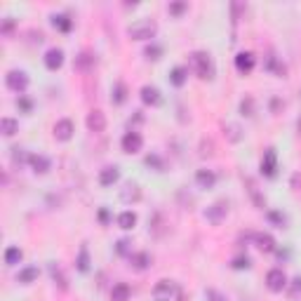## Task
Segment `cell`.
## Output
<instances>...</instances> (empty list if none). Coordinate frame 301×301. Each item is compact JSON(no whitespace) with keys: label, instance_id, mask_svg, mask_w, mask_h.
I'll return each mask as SVG.
<instances>
[{"label":"cell","instance_id":"cell-42","mask_svg":"<svg viewBox=\"0 0 301 301\" xmlns=\"http://www.w3.org/2000/svg\"><path fill=\"white\" fill-rule=\"evenodd\" d=\"M301 292V278H294V285H292V294H299Z\"/></svg>","mask_w":301,"mask_h":301},{"label":"cell","instance_id":"cell-36","mask_svg":"<svg viewBox=\"0 0 301 301\" xmlns=\"http://www.w3.org/2000/svg\"><path fill=\"white\" fill-rule=\"evenodd\" d=\"M240 111H242V116H252V111H254V101L252 99H242V104H240Z\"/></svg>","mask_w":301,"mask_h":301},{"label":"cell","instance_id":"cell-31","mask_svg":"<svg viewBox=\"0 0 301 301\" xmlns=\"http://www.w3.org/2000/svg\"><path fill=\"white\" fill-rule=\"evenodd\" d=\"M200 155L203 158H212L214 155V144H212V139H203V144H200Z\"/></svg>","mask_w":301,"mask_h":301},{"label":"cell","instance_id":"cell-13","mask_svg":"<svg viewBox=\"0 0 301 301\" xmlns=\"http://www.w3.org/2000/svg\"><path fill=\"white\" fill-rule=\"evenodd\" d=\"M141 101L144 104H150V106H158L160 104V92H158V87H141Z\"/></svg>","mask_w":301,"mask_h":301},{"label":"cell","instance_id":"cell-5","mask_svg":"<svg viewBox=\"0 0 301 301\" xmlns=\"http://www.w3.org/2000/svg\"><path fill=\"white\" fill-rule=\"evenodd\" d=\"M87 129H90V132H97V134L106 129V116H104L99 108H94V111L87 113Z\"/></svg>","mask_w":301,"mask_h":301},{"label":"cell","instance_id":"cell-39","mask_svg":"<svg viewBox=\"0 0 301 301\" xmlns=\"http://www.w3.org/2000/svg\"><path fill=\"white\" fill-rule=\"evenodd\" d=\"M186 7H188L186 2H172V5H170V14H181Z\"/></svg>","mask_w":301,"mask_h":301},{"label":"cell","instance_id":"cell-21","mask_svg":"<svg viewBox=\"0 0 301 301\" xmlns=\"http://www.w3.org/2000/svg\"><path fill=\"white\" fill-rule=\"evenodd\" d=\"M111 299L113 301H127L129 299V287L125 282H118L113 290H111Z\"/></svg>","mask_w":301,"mask_h":301},{"label":"cell","instance_id":"cell-32","mask_svg":"<svg viewBox=\"0 0 301 301\" xmlns=\"http://www.w3.org/2000/svg\"><path fill=\"white\" fill-rule=\"evenodd\" d=\"M14 153H12V160L17 162V165H24V162H31V155H26L24 153V149H12Z\"/></svg>","mask_w":301,"mask_h":301},{"label":"cell","instance_id":"cell-45","mask_svg":"<svg viewBox=\"0 0 301 301\" xmlns=\"http://www.w3.org/2000/svg\"><path fill=\"white\" fill-rule=\"evenodd\" d=\"M297 127H299V132H301V118H299V122H297Z\"/></svg>","mask_w":301,"mask_h":301},{"label":"cell","instance_id":"cell-2","mask_svg":"<svg viewBox=\"0 0 301 301\" xmlns=\"http://www.w3.org/2000/svg\"><path fill=\"white\" fill-rule=\"evenodd\" d=\"M155 31H158V24L153 19H139L127 29V35L132 40H149V38L155 35Z\"/></svg>","mask_w":301,"mask_h":301},{"label":"cell","instance_id":"cell-22","mask_svg":"<svg viewBox=\"0 0 301 301\" xmlns=\"http://www.w3.org/2000/svg\"><path fill=\"white\" fill-rule=\"evenodd\" d=\"M186 75H188V71H186L183 66H174L172 73H170V80H172V85L181 87L183 83H186Z\"/></svg>","mask_w":301,"mask_h":301},{"label":"cell","instance_id":"cell-14","mask_svg":"<svg viewBox=\"0 0 301 301\" xmlns=\"http://www.w3.org/2000/svg\"><path fill=\"white\" fill-rule=\"evenodd\" d=\"M120 198H122V203H137L141 198V188L137 183H127V186L120 191Z\"/></svg>","mask_w":301,"mask_h":301},{"label":"cell","instance_id":"cell-43","mask_svg":"<svg viewBox=\"0 0 301 301\" xmlns=\"http://www.w3.org/2000/svg\"><path fill=\"white\" fill-rule=\"evenodd\" d=\"M99 219H101V221H108V210H99Z\"/></svg>","mask_w":301,"mask_h":301},{"label":"cell","instance_id":"cell-17","mask_svg":"<svg viewBox=\"0 0 301 301\" xmlns=\"http://www.w3.org/2000/svg\"><path fill=\"white\" fill-rule=\"evenodd\" d=\"M195 181H198V186L200 188H212L216 181L214 172H210V170H198V174H195Z\"/></svg>","mask_w":301,"mask_h":301},{"label":"cell","instance_id":"cell-16","mask_svg":"<svg viewBox=\"0 0 301 301\" xmlns=\"http://www.w3.org/2000/svg\"><path fill=\"white\" fill-rule=\"evenodd\" d=\"M254 242L261 252H273L275 249V240L269 236V233H254Z\"/></svg>","mask_w":301,"mask_h":301},{"label":"cell","instance_id":"cell-28","mask_svg":"<svg viewBox=\"0 0 301 301\" xmlns=\"http://www.w3.org/2000/svg\"><path fill=\"white\" fill-rule=\"evenodd\" d=\"M134 224H137V214H134V212H122V214L118 216V226L120 228H125V231L132 228Z\"/></svg>","mask_w":301,"mask_h":301},{"label":"cell","instance_id":"cell-23","mask_svg":"<svg viewBox=\"0 0 301 301\" xmlns=\"http://www.w3.org/2000/svg\"><path fill=\"white\" fill-rule=\"evenodd\" d=\"M52 24L59 29V31H64V33H68L71 29H73V22L66 17V14H54L52 17Z\"/></svg>","mask_w":301,"mask_h":301},{"label":"cell","instance_id":"cell-24","mask_svg":"<svg viewBox=\"0 0 301 301\" xmlns=\"http://www.w3.org/2000/svg\"><path fill=\"white\" fill-rule=\"evenodd\" d=\"M50 273H52V278H54V282L61 287V290H68V280L64 278V273H61V269L57 266V264H50Z\"/></svg>","mask_w":301,"mask_h":301},{"label":"cell","instance_id":"cell-7","mask_svg":"<svg viewBox=\"0 0 301 301\" xmlns=\"http://www.w3.org/2000/svg\"><path fill=\"white\" fill-rule=\"evenodd\" d=\"M275 170H278V155H275V149H266L264 160H261V172L266 174V177H275Z\"/></svg>","mask_w":301,"mask_h":301},{"label":"cell","instance_id":"cell-40","mask_svg":"<svg viewBox=\"0 0 301 301\" xmlns=\"http://www.w3.org/2000/svg\"><path fill=\"white\" fill-rule=\"evenodd\" d=\"M17 106L22 108V111H26V113H29V111H31V99L19 97V101H17Z\"/></svg>","mask_w":301,"mask_h":301},{"label":"cell","instance_id":"cell-37","mask_svg":"<svg viewBox=\"0 0 301 301\" xmlns=\"http://www.w3.org/2000/svg\"><path fill=\"white\" fill-rule=\"evenodd\" d=\"M269 219L273 221V224H278L280 228H282V226L287 224V219H285V214H280V212H269Z\"/></svg>","mask_w":301,"mask_h":301},{"label":"cell","instance_id":"cell-9","mask_svg":"<svg viewBox=\"0 0 301 301\" xmlns=\"http://www.w3.org/2000/svg\"><path fill=\"white\" fill-rule=\"evenodd\" d=\"M54 137L59 141H68L71 137H73V122L68 118H64V120H59L57 125H54Z\"/></svg>","mask_w":301,"mask_h":301},{"label":"cell","instance_id":"cell-27","mask_svg":"<svg viewBox=\"0 0 301 301\" xmlns=\"http://www.w3.org/2000/svg\"><path fill=\"white\" fill-rule=\"evenodd\" d=\"M75 66H78V68H83V71H90V68L94 66V57H92L90 52H83L78 59H75Z\"/></svg>","mask_w":301,"mask_h":301},{"label":"cell","instance_id":"cell-33","mask_svg":"<svg viewBox=\"0 0 301 301\" xmlns=\"http://www.w3.org/2000/svg\"><path fill=\"white\" fill-rule=\"evenodd\" d=\"M144 54H146V59H150V61H155V59H160L162 50L158 47V45H149V47L144 50Z\"/></svg>","mask_w":301,"mask_h":301},{"label":"cell","instance_id":"cell-6","mask_svg":"<svg viewBox=\"0 0 301 301\" xmlns=\"http://www.w3.org/2000/svg\"><path fill=\"white\" fill-rule=\"evenodd\" d=\"M141 146H144V139H141L139 132H127L122 137V150L125 153H139Z\"/></svg>","mask_w":301,"mask_h":301},{"label":"cell","instance_id":"cell-15","mask_svg":"<svg viewBox=\"0 0 301 301\" xmlns=\"http://www.w3.org/2000/svg\"><path fill=\"white\" fill-rule=\"evenodd\" d=\"M118 179H120L118 167H104V170L99 172V183H101V186H111V183H116Z\"/></svg>","mask_w":301,"mask_h":301},{"label":"cell","instance_id":"cell-30","mask_svg":"<svg viewBox=\"0 0 301 301\" xmlns=\"http://www.w3.org/2000/svg\"><path fill=\"white\" fill-rule=\"evenodd\" d=\"M90 269V254H87V247H80V254H78V271H85Z\"/></svg>","mask_w":301,"mask_h":301},{"label":"cell","instance_id":"cell-10","mask_svg":"<svg viewBox=\"0 0 301 301\" xmlns=\"http://www.w3.org/2000/svg\"><path fill=\"white\" fill-rule=\"evenodd\" d=\"M64 64V52L61 50H47V54H45V66L50 68V71H57L59 66Z\"/></svg>","mask_w":301,"mask_h":301},{"label":"cell","instance_id":"cell-20","mask_svg":"<svg viewBox=\"0 0 301 301\" xmlns=\"http://www.w3.org/2000/svg\"><path fill=\"white\" fill-rule=\"evenodd\" d=\"M0 132L5 134V137H12V134H17L19 132V122L12 118H2L0 120Z\"/></svg>","mask_w":301,"mask_h":301},{"label":"cell","instance_id":"cell-44","mask_svg":"<svg viewBox=\"0 0 301 301\" xmlns=\"http://www.w3.org/2000/svg\"><path fill=\"white\" fill-rule=\"evenodd\" d=\"M271 106H273V111H280V106H285V104H280L278 99H273V104H271Z\"/></svg>","mask_w":301,"mask_h":301},{"label":"cell","instance_id":"cell-34","mask_svg":"<svg viewBox=\"0 0 301 301\" xmlns=\"http://www.w3.org/2000/svg\"><path fill=\"white\" fill-rule=\"evenodd\" d=\"M146 165H149V167H155L158 172L165 170V165H162V160L158 158V155H146Z\"/></svg>","mask_w":301,"mask_h":301},{"label":"cell","instance_id":"cell-41","mask_svg":"<svg viewBox=\"0 0 301 301\" xmlns=\"http://www.w3.org/2000/svg\"><path fill=\"white\" fill-rule=\"evenodd\" d=\"M127 249H129V242H127V240H120V242H118V252H120V254H127Z\"/></svg>","mask_w":301,"mask_h":301},{"label":"cell","instance_id":"cell-3","mask_svg":"<svg viewBox=\"0 0 301 301\" xmlns=\"http://www.w3.org/2000/svg\"><path fill=\"white\" fill-rule=\"evenodd\" d=\"M5 80H7V87L14 90V92H24L29 87V75L24 73V71H10V73L5 75Z\"/></svg>","mask_w":301,"mask_h":301},{"label":"cell","instance_id":"cell-38","mask_svg":"<svg viewBox=\"0 0 301 301\" xmlns=\"http://www.w3.org/2000/svg\"><path fill=\"white\" fill-rule=\"evenodd\" d=\"M233 269H249V259L247 257H236L233 259Z\"/></svg>","mask_w":301,"mask_h":301},{"label":"cell","instance_id":"cell-29","mask_svg":"<svg viewBox=\"0 0 301 301\" xmlns=\"http://www.w3.org/2000/svg\"><path fill=\"white\" fill-rule=\"evenodd\" d=\"M224 132H226V137H228L231 141H240V139H242V134H240V127H238L236 122H228V125L224 127Z\"/></svg>","mask_w":301,"mask_h":301},{"label":"cell","instance_id":"cell-19","mask_svg":"<svg viewBox=\"0 0 301 301\" xmlns=\"http://www.w3.org/2000/svg\"><path fill=\"white\" fill-rule=\"evenodd\" d=\"M31 167H33V172L45 174L50 170V160H47L45 155H31Z\"/></svg>","mask_w":301,"mask_h":301},{"label":"cell","instance_id":"cell-18","mask_svg":"<svg viewBox=\"0 0 301 301\" xmlns=\"http://www.w3.org/2000/svg\"><path fill=\"white\" fill-rule=\"evenodd\" d=\"M129 261H132V266H134L137 271H144V269H149L150 254L149 252H137V254H132V257H129Z\"/></svg>","mask_w":301,"mask_h":301},{"label":"cell","instance_id":"cell-12","mask_svg":"<svg viewBox=\"0 0 301 301\" xmlns=\"http://www.w3.org/2000/svg\"><path fill=\"white\" fill-rule=\"evenodd\" d=\"M205 216H207L212 224H221V221H224V216H226V205L216 203V205H212V207H207Z\"/></svg>","mask_w":301,"mask_h":301},{"label":"cell","instance_id":"cell-35","mask_svg":"<svg viewBox=\"0 0 301 301\" xmlns=\"http://www.w3.org/2000/svg\"><path fill=\"white\" fill-rule=\"evenodd\" d=\"M125 92H127L125 85L118 83V85H116V92H113V101H116V104H122V101H125Z\"/></svg>","mask_w":301,"mask_h":301},{"label":"cell","instance_id":"cell-8","mask_svg":"<svg viewBox=\"0 0 301 301\" xmlns=\"http://www.w3.org/2000/svg\"><path fill=\"white\" fill-rule=\"evenodd\" d=\"M174 297V285L170 280H160L155 287H153V299L155 301H170Z\"/></svg>","mask_w":301,"mask_h":301},{"label":"cell","instance_id":"cell-26","mask_svg":"<svg viewBox=\"0 0 301 301\" xmlns=\"http://www.w3.org/2000/svg\"><path fill=\"white\" fill-rule=\"evenodd\" d=\"M24 257V252L19 247H7V252H5V264H10V266H14V264H19Z\"/></svg>","mask_w":301,"mask_h":301},{"label":"cell","instance_id":"cell-11","mask_svg":"<svg viewBox=\"0 0 301 301\" xmlns=\"http://www.w3.org/2000/svg\"><path fill=\"white\" fill-rule=\"evenodd\" d=\"M236 66L240 73H249L252 68H254V54L252 52H240L236 57Z\"/></svg>","mask_w":301,"mask_h":301},{"label":"cell","instance_id":"cell-1","mask_svg":"<svg viewBox=\"0 0 301 301\" xmlns=\"http://www.w3.org/2000/svg\"><path fill=\"white\" fill-rule=\"evenodd\" d=\"M191 68H193L200 80H212L214 75V66H212V59L207 52H193L191 54Z\"/></svg>","mask_w":301,"mask_h":301},{"label":"cell","instance_id":"cell-4","mask_svg":"<svg viewBox=\"0 0 301 301\" xmlns=\"http://www.w3.org/2000/svg\"><path fill=\"white\" fill-rule=\"evenodd\" d=\"M266 285H269L271 292H282L287 287V278H285V273L280 269H273V271H269V275H266Z\"/></svg>","mask_w":301,"mask_h":301},{"label":"cell","instance_id":"cell-25","mask_svg":"<svg viewBox=\"0 0 301 301\" xmlns=\"http://www.w3.org/2000/svg\"><path fill=\"white\" fill-rule=\"evenodd\" d=\"M35 278H38V269H35V266H29V269L19 271V275H17V280H19V282H24V285L33 282Z\"/></svg>","mask_w":301,"mask_h":301}]
</instances>
